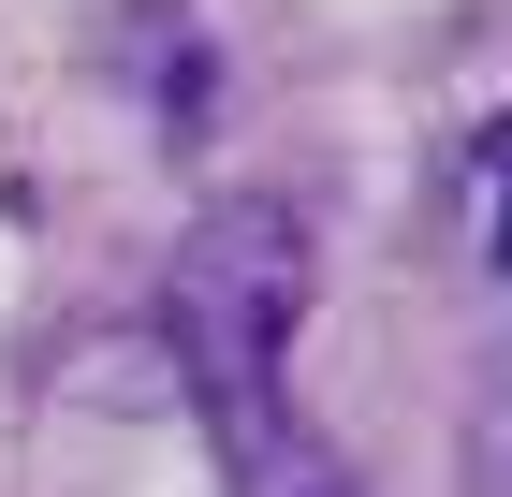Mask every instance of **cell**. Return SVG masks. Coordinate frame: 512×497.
Returning a JSON list of instances; mask_svg holds the SVG:
<instances>
[{"label": "cell", "mask_w": 512, "mask_h": 497, "mask_svg": "<svg viewBox=\"0 0 512 497\" xmlns=\"http://www.w3.org/2000/svg\"><path fill=\"white\" fill-rule=\"evenodd\" d=\"M469 264H498V132L469 147Z\"/></svg>", "instance_id": "2"}, {"label": "cell", "mask_w": 512, "mask_h": 497, "mask_svg": "<svg viewBox=\"0 0 512 497\" xmlns=\"http://www.w3.org/2000/svg\"><path fill=\"white\" fill-rule=\"evenodd\" d=\"M161 322H176V366L205 395V439H220V483L235 497H352L337 439L293 410L278 351L308 322V220L293 205H220L191 220L176 278H161Z\"/></svg>", "instance_id": "1"}]
</instances>
